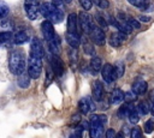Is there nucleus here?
I'll return each mask as SVG.
<instances>
[{"label": "nucleus", "instance_id": "b1692460", "mask_svg": "<svg viewBox=\"0 0 154 138\" xmlns=\"http://www.w3.org/2000/svg\"><path fill=\"white\" fill-rule=\"evenodd\" d=\"M95 20H96L97 25H99L101 29H107L108 23H107L106 18H105V14H102V13H100V12L95 13Z\"/></svg>", "mask_w": 154, "mask_h": 138}, {"label": "nucleus", "instance_id": "7ed1b4c3", "mask_svg": "<svg viewBox=\"0 0 154 138\" xmlns=\"http://www.w3.org/2000/svg\"><path fill=\"white\" fill-rule=\"evenodd\" d=\"M26 67H28V74L30 76V78L37 79L42 72V59L30 55L28 59Z\"/></svg>", "mask_w": 154, "mask_h": 138}, {"label": "nucleus", "instance_id": "c9c22d12", "mask_svg": "<svg viewBox=\"0 0 154 138\" xmlns=\"http://www.w3.org/2000/svg\"><path fill=\"white\" fill-rule=\"evenodd\" d=\"M8 13V7L4 1H0V18H5Z\"/></svg>", "mask_w": 154, "mask_h": 138}, {"label": "nucleus", "instance_id": "c85d7f7f", "mask_svg": "<svg viewBox=\"0 0 154 138\" xmlns=\"http://www.w3.org/2000/svg\"><path fill=\"white\" fill-rule=\"evenodd\" d=\"M128 116H129L130 122H132V124H137L138 120H140V114H138V112H137L136 108H131V110L129 112Z\"/></svg>", "mask_w": 154, "mask_h": 138}, {"label": "nucleus", "instance_id": "39448f33", "mask_svg": "<svg viewBox=\"0 0 154 138\" xmlns=\"http://www.w3.org/2000/svg\"><path fill=\"white\" fill-rule=\"evenodd\" d=\"M24 10H25V13L30 20L37 19V17L40 14V6H38L37 0H25L24 1Z\"/></svg>", "mask_w": 154, "mask_h": 138}, {"label": "nucleus", "instance_id": "79ce46f5", "mask_svg": "<svg viewBox=\"0 0 154 138\" xmlns=\"http://www.w3.org/2000/svg\"><path fill=\"white\" fill-rule=\"evenodd\" d=\"M106 138H117V133L113 128L106 130Z\"/></svg>", "mask_w": 154, "mask_h": 138}, {"label": "nucleus", "instance_id": "de8ad7c7", "mask_svg": "<svg viewBox=\"0 0 154 138\" xmlns=\"http://www.w3.org/2000/svg\"><path fill=\"white\" fill-rule=\"evenodd\" d=\"M149 96H150V100L154 102V90H152L150 91V94H149Z\"/></svg>", "mask_w": 154, "mask_h": 138}, {"label": "nucleus", "instance_id": "f03ea898", "mask_svg": "<svg viewBox=\"0 0 154 138\" xmlns=\"http://www.w3.org/2000/svg\"><path fill=\"white\" fill-rule=\"evenodd\" d=\"M40 13L52 23H60L64 19V11L55 7L52 2H43L40 6Z\"/></svg>", "mask_w": 154, "mask_h": 138}, {"label": "nucleus", "instance_id": "2f4dec72", "mask_svg": "<svg viewBox=\"0 0 154 138\" xmlns=\"http://www.w3.org/2000/svg\"><path fill=\"white\" fill-rule=\"evenodd\" d=\"M154 131V118L152 119H148L146 122H144V132L146 133H152Z\"/></svg>", "mask_w": 154, "mask_h": 138}, {"label": "nucleus", "instance_id": "423d86ee", "mask_svg": "<svg viewBox=\"0 0 154 138\" xmlns=\"http://www.w3.org/2000/svg\"><path fill=\"white\" fill-rule=\"evenodd\" d=\"M101 76H102V79L106 84H111L113 83L116 79H118L117 74L114 73V70H113V66L111 64H106L101 67Z\"/></svg>", "mask_w": 154, "mask_h": 138}, {"label": "nucleus", "instance_id": "f8f14e48", "mask_svg": "<svg viewBox=\"0 0 154 138\" xmlns=\"http://www.w3.org/2000/svg\"><path fill=\"white\" fill-rule=\"evenodd\" d=\"M103 85L100 80H95L93 83V96H94V100L100 102L102 98H103Z\"/></svg>", "mask_w": 154, "mask_h": 138}, {"label": "nucleus", "instance_id": "49530a36", "mask_svg": "<svg viewBox=\"0 0 154 138\" xmlns=\"http://www.w3.org/2000/svg\"><path fill=\"white\" fill-rule=\"evenodd\" d=\"M72 121H73V122H78V121H81V116H79V114H75V115L72 116Z\"/></svg>", "mask_w": 154, "mask_h": 138}, {"label": "nucleus", "instance_id": "dca6fc26", "mask_svg": "<svg viewBox=\"0 0 154 138\" xmlns=\"http://www.w3.org/2000/svg\"><path fill=\"white\" fill-rule=\"evenodd\" d=\"M124 40H126V35H125V34H123V32H118V34L113 32V34L109 36L108 42H109V44H111L112 47L118 48V47H120V44H122V42H123Z\"/></svg>", "mask_w": 154, "mask_h": 138}, {"label": "nucleus", "instance_id": "393cba45", "mask_svg": "<svg viewBox=\"0 0 154 138\" xmlns=\"http://www.w3.org/2000/svg\"><path fill=\"white\" fill-rule=\"evenodd\" d=\"M113 70H114V73L117 74L118 78L123 77V74L125 72V65H124V62L123 61H117L114 64V66H113Z\"/></svg>", "mask_w": 154, "mask_h": 138}, {"label": "nucleus", "instance_id": "9b49d317", "mask_svg": "<svg viewBox=\"0 0 154 138\" xmlns=\"http://www.w3.org/2000/svg\"><path fill=\"white\" fill-rule=\"evenodd\" d=\"M78 109H79V112H81L82 114H88L90 110L94 109L93 102H91V100H90L89 96L82 97V98L79 100V102H78Z\"/></svg>", "mask_w": 154, "mask_h": 138}, {"label": "nucleus", "instance_id": "4468645a", "mask_svg": "<svg viewBox=\"0 0 154 138\" xmlns=\"http://www.w3.org/2000/svg\"><path fill=\"white\" fill-rule=\"evenodd\" d=\"M148 89V84L147 82L142 80V79H136L134 83H132V91L136 94V95H142L147 91Z\"/></svg>", "mask_w": 154, "mask_h": 138}, {"label": "nucleus", "instance_id": "0eeeda50", "mask_svg": "<svg viewBox=\"0 0 154 138\" xmlns=\"http://www.w3.org/2000/svg\"><path fill=\"white\" fill-rule=\"evenodd\" d=\"M49 62H51V68H52L53 73L58 77L63 76V73H64V62L61 61V59L58 55L52 54L49 56Z\"/></svg>", "mask_w": 154, "mask_h": 138}, {"label": "nucleus", "instance_id": "ddd939ff", "mask_svg": "<svg viewBox=\"0 0 154 138\" xmlns=\"http://www.w3.org/2000/svg\"><path fill=\"white\" fill-rule=\"evenodd\" d=\"M78 23H77V16L75 13H70L67 16V32H73V34H79L78 31Z\"/></svg>", "mask_w": 154, "mask_h": 138}, {"label": "nucleus", "instance_id": "9d476101", "mask_svg": "<svg viewBox=\"0 0 154 138\" xmlns=\"http://www.w3.org/2000/svg\"><path fill=\"white\" fill-rule=\"evenodd\" d=\"M30 55H34L36 58H43L45 55V50H43V47H42V43L38 38L34 37L31 43H30Z\"/></svg>", "mask_w": 154, "mask_h": 138}, {"label": "nucleus", "instance_id": "f3484780", "mask_svg": "<svg viewBox=\"0 0 154 138\" xmlns=\"http://www.w3.org/2000/svg\"><path fill=\"white\" fill-rule=\"evenodd\" d=\"M66 42L71 48H78L81 44L79 40V34H73V32H66Z\"/></svg>", "mask_w": 154, "mask_h": 138}, {"label": "nucleus", "instance_id": "412c9836", "mask_svg": "<svg viewBox=\"0 0 154 138\" xmlns=\"http://www.w3.org/2000/svg\"><path fill=\"white\" fill-rule=\"evenodd\" d=\"M89 66H90V70H91V72L94 74H96L97 72H100L101 71V67H102V60H101V58L97 56V55H94L91 58V60H90V65Z\"/></svg>", "mask_w": 154, "mask_h": 138}, {"label": "nucleus", "instance_id": "c03bdc74", "mask_svg": "<svg viewBox=\"0 0 154 138\" xmlns=\"http://www.w3.org/2000/svg\"><path fill=\"white\" fill-rule=\"evenodd\" d=\"M52 4H53L55 7H59V8L63 7V0H52Z\"/></svg>", "mask_w": 154, "mask_h": 138}, {"label": "nucleus", "instance_id": "4c0bfd02", "mask_svg": "<svg viewBox=\"0 0 154 138\" xmlns=\"http://www.w3.org/2000/svg\"><path fill=\"white\" fill-rule=\"evenodd\" d=\"M79 4L85 11H89L93 7V1L91 0H79Z\"/></svg>", "mask_w": 154, "mask_h": 138}, {"label": "nucleus", "instance_id": "a19ab883", "mask_svg": "<svg viewBox=\"0 0 154 138\" xmlns=\"http://www.w3.org/2000/svg\"><path fill=\"white\" fill-rule=\"evenodd\" d=\"M141 10L144 11V12H150V11L154 10V5H152L150 2H147L146 5H143V6L141 7Z\"/></svg>", "mask_w": 154, "mask_h": 138}, {"label": "nucleus", "instance_id": "8fccbe9b", "mask_svg": "<svg viewBox=\"0 0 154 138\" xmlns=\"http://www.w3.org/2000/svg\"><path fill=\"white\" fill-rule=\"evenodd\" d=\"M64 1H65V2H67V4H70V2L72 1V0H64Z\"/></svg>", "mask_w": 154, "mask_h": 138}, {"label": "nucleus", "instance_id": "f704fd0d", "mask_svg": "<svg viewBox=\"0 0 154 138\" xmlns=\"http://www.w3.org/2000/svg\"><path fill=\"white\" fill-rule=\"evenodd\" d=\"M77 59H78L77 48H71V49H70V60H71L72 65H75V64L77 62Z\"/></svg>", "mask_w": 154, "mask_h": 138}, {"label": "nucleus", "instance_id": "58836bf2", "mask_svg": "<svg viewBox=\"0 0 154 138\" xmlns=\"http://www.w3.org/2000/svg\"><path fill=\"white\" fill-rule=\"evenodd\" d=\"M126 22L129 23V25H130L132 29H140V28H141L140 22H138L137 19H135V18H129Z\"/></svg>", "mask_w": 154, "mask_h": 138}, {"label": "nucleus", "instance_id": "2eb2a0df", "mask_svg": "<svg viewBox=\"0 0 154 138\" xmlns=\"http://www.w3.org/2000/svg\"><path fill=\"white\" fill-rule=\"evenodd\" d=\"M89 128H90V138H101L103 132V125L89 121Z\"/></svg>", "mask_w": 154, "mask_h": 138}, {"label": "nucleus", "instance_id": "e433bc0d", "mask_svg": "<svg viewBox=\"0 0 154 138\" xmlns=\"http://www.w3.org/2000/svg\"><path fill=\"white\" fill-rule=\"evenodd\" d=\"M128 2H129V4H131V5H132V6H135V7L141 8L143 5H146V4L148 2V0H128Z\"/></svg>", "mask_w": 154, "mask_h": 138}, {"label": "nucleus", "instance_id": "37998d69", "mask_svg": "<svg viewBox=\"0 0 154 138\" xmlns=\"http://www.w3.org/2000/svg\"><path fill=\"white\" fill-rule=\"evenodd\" d=\"M0 26H1V28H8V26H11V22L5 17V19H2V20L0 22Z\"/></svg>", "mask_w": 154, "mask_h": 138}, {"label": "nucleus", "instance_id": "20e7f679", "mask_svg": "<svg viewBox=\"0 0 154 138\" xmlns=\"http://www.w3.org/2000/svg\"><path fill=\"white\" fill-rule=\"evenodd\" d=\"M88 35L90 36V40H91L95 44L102 46V44L105 43V38H106V37H105V31H103V29H101L97 24H94V23H93V25H91V28H90Z\"/></svg>", "mask_w": 154, "mask_h": 138}, {"label": "nucleus", "instance_id": "1a4fd4ad", "mask_svg": "<svg viewBox=\"0 0 154 138\" xmlns=\"http://www.w3.org/2000/svg\"><path fill=\"white\" fill-rule=\"evenodd\" d=\"M41 31H42V35H43V37H45V40H46L47 42L51 41V40L55 36V31H54V28H53V23L49 22L48 19L42 22V24H41Z\"/></svg>", "mask_w": 154, "mask_h": 138}, {"label": "nucleus", "instance_id": "09e8293b", "mask_svg": "<svg viewBox=\"0 0 154 138\" xmlns=\"http://www.w3.org/2000/svg\"><path fill=\"white\" fill-rule=\"evenodd\" d=\"M149 110H150V113H152V115L154 116V103H153V106H152V108H150Z\"/></svg>", "mask_w": 154, "mask_h": 138}, {"label": "nucleus", "instance_id": "72a5a7b5", "mask_svg": "<svg viewBox=\"0 0 154 138\" xmlns=\"http://www.w3.org/2000/svg\"><path fill=\"white\" fill-rule=\"evenodd\" d=\"M130 138H143V134L141 132V128L135 126L130 132Z\"/></svg>", "mask_w": 154, "mask_h": 138}, {"label": "nucleus", "instance_id": "6ab92c4d", "mask_svg": "<svg viewBox=\"0 0 154 138\" xmlns=\"http://www.w3.org/2000/svg\"><path fill=\"white\" fill-rule=\"evenodd\" d=\"M30 76L28 74V72H22L18 74V79H17V83H18V86L22 88V89H26L29 88L30 85Z\"/></svg>", "mask_w": 154, "mask_h": 138}, {"label": "nucleus", "instance_id": "a18cd8bd", "mask_svg": "<svg viewBox=\"0 0 154 138\" xmlns=\"http://www.w3.org/2000/svg\"><path fill=\"white\" fill-rule=\"evenodd\" d=\"M138 19H140L141 22H149V20H150V18H149L148 16H143V14H142V16H140V18H138Z\"/></svg>", "mask_w": 154, "mask_h": 138}, {"label": "nucleus", "instance_id": "ea45409f", "mask_svg": "<svg viewBox=\"0 0 154 138\" xmlns=\"http://www.w3.org/2000/svg\"><path fill=\"white\" fill-rule=\"evenodd\" d=\"M95 2H96V5H97V7H100V8H102V10H105V8H107V7L109 6L108 0H95Z\"/></svg>", "mask_w": 154, "mask_h": 138}, {"label": "nucleus", "instance_id": "a211bd4d", "mask_svg": "<svg viewBox=\"0 0 154 138\" xmlns=\"http://www.w3.org/2000/svg\"><path fill=\"white\" fill-rule=\"evenodd\" d=\"M48 48H49V52L52 54L59 55V53H60V40L57 35L51 41H48Z\"/></svg>", "mask_w": 154, "mask_h": 138}, {"label": "nucleus", "instance_id": "6e6552de", "mask_svg": "<svg viewBox=\"0 0 154 138\" xmlns=\"http://www.w3.org/2000/svg\"><path fill=\"white\" fill-rule=\"evenodd\" d=\"M78 24L81 26V29L84 31V32H89L91 25H93V20H91V17L87 13V12H79L78 14Z\"/></svg>", "mask_w": 154, "mask_h": 138}, {"label": "nucleus", "instance_id": "bb28decb", "mask_svg": "<svg viewBox=\"0 0 154 138\" xmlns=\"http://www.w3.org/2000/svg\"><path fill=\"white\" fill-rule=\"evenodd\" d=\"M82 46H83V50H84V53L87 55H95V48L88 41H83L82 42Z\"/></svg>", "mask_w": 154, "mask_h": 138}, {"label": "nucleus", "instance_id": "c756f323", "mask_svg": "<svg viewBox=\"0 0 154 138\" xmlns=\"http://www.w3.org/2000/svg\"><path fill=\"white\" fill-rule=\"evenodd\" d=\"M136 109H137L138 114H141V115H146V114L149 113V107L146 102H140L138 106L136 107Z\"/></svg>", "mask_w": 154, "mask_h": 138}, {"label": "nucleus", "instance_id": "aec40b11", "mask_svg": "<svg viewBox=\"0 0 154 138\" xmlns=\"http://www.w3.org/2000/svg\"><path fill=\"white\" fill-rule=\"evenodd\" d=\"M109 101L112 104H120L124 101V92L120 89H114L111 94Z\"/></svg>", "mask_w": 154, "mask_h": 138}, {"label": "nucleus", "instance_id": "4be33fe9", "mask_svg": "<svg viewBox=\"0 0 154 138\" xmlns=\"http://www.w3.org/2000/svg\"><path fill=\"white\" fill-rule=\"evenodd\" d=\"M12 38H13V43L14 44H23V43H25L29 40V35H28L26 31L20 30L17 34H14V36Z\"/></svg>", "mask_w": 154, "mask_h": 138}, {"label": "nucleus", "instance_id": "cd10ccee", "mask_svg": "<svg viewBox=\"0 0 154 138\" xmlns=\"http://www.w3.org/2000/svg\"><path fill=\"white\" fill-rule=\"evenodd\" d=\"M131 108H132V107H130L129 103L123 104V106L118 109V116H119V118H125V116H128V114H129V112L131 110Z\"/></svg>", "mask_w": 154, "mask_h": 138}, {"label": "nucleus", "instance_id": "f257e3e1", "mask_svg": "<svg viewBox=\"0 0 154 138\" xmlns=\"http://www.w3.org/2000/svg\"><path fill=\"white\" fill-rule=\"evenodd\" d=\"M25 67H26V61H25L24 53L19 49L12 50L8 56V68L11 73L18 76L19 73L25 71Z\"/></svg>", "mask_w": 154, "mask_h": 138}, {"label": "nucleus", "instance_id": "7c9ffc66", "mask_svg": "<svg viewBox=\"0 0 154 138\" xmlns=\"http://www.w3.org/2000/svg\"><path fill=\"white\" fill-rule=\"evenodd\" d=\"M13 37V34L11 31H1L0 32V43H6L11 41Z\"/></svg>", "mask_w": 154, "mask_h": 138}, {"label": "nucleus", "instance_id": "473e14b6", "mask_svg": "<svg viewBox=\"0 0 154 138\" xmlns=\"http://www.w3.org/2000/svg\"><path fill=\"white\" fill-rule=\"evenodd\" d=\"M137 98V95L134 92V91H128L124 94V100L126 103H131V102H135V100Z\"/></svg>", "mask_w": 154, "mask_h": 138}, {"label": "nucleus", "instance_id": "a878e982", "mask_svg": "<svg viewBox=\"0 0 154 138\" xmlns=\"http://www.w3.org/2000/svg\"><path fill=\"white\" fill-rule=\"evenodd\" d=\"M90 121L91 122H97V124H101L103 125L105 122H107V116L105 114H93L90 116Z\"/></svg>", "mask_w": 154, "mask_h": 138}, {"label": "nucleus", "instance_id": "5701e85b", "mask_svg": "<svg viewBox=\"0 0 154 138\" xmlns=\"http://www.w3.org/2000/svg\"><path fill=\"white\" fill-rule=\"evenodd\" d=\"M114 26H117V29L119 30V32H123V34H125V35H129V34H131V31H132V28L129 25V23H128L126 20H123V22H120V23L117 20V23H116Z\"/></svg>", "mask_w": 154, "mask_h": 138}]
</instances>
